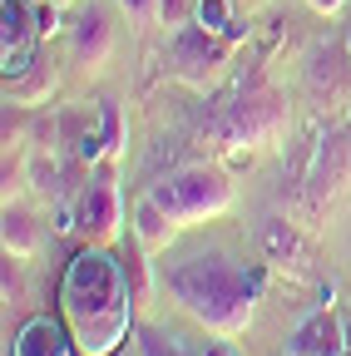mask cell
I'll list each match as a JSON object with an SVG mask.
<instances>
[{"instance_id": "6da1fadb", "label": "cell", "mask_w": 351, "mask_h": 356, "mask_svg": "<svg viewBox=\"0 0 351 356\" xmlns=\"http://www.w3.org/2000/svg\"><path fill=\"white\" fill-rule=\"evenodd\" d=\"M134 277L124 273V262L109 248H79L60 277V322L70 327L74 351L114 356L134 332Z\"/></svg>"}, {"instance_id": "7a4b0ae2", "label": "cell", "mask_w": 351, "mask_h": 356, "mask_svg": "<svg viewBox=\"0 0 351 356\" xmlns=\"http://www.w3.org/2000/svg\"><path fill=\"white\" fill-rule=\"evenodd\" d=\"M163 282H168L173 302H179L193 322H203L208 332H223V337H243L252 327L262 267L243 273L223 252H193L183 262H173L163 273Z\"/></svg>"}, {"instance_id": "3957f363", "label": "cell", "mask_w": 351, "mask_h": 356, "mask_svg": "<svg viewBox=\"0 0 351 356\" xmlns=\"http://www.w3.org/2000/svg\"><path fill=\"white\" fill-rule=\"evenodd\" d=\"M149 198L179 222H208V218H223L233 208V184L223 168H208V163H193V168H179L173 178H158L149 188Z\"/></svg>"}, {"instance_id": "277c9868", "label": "cell", "mask_w": 351, "mask_h": 356, "mask_svg": "<svg viewBox=\"0 0 351 356\" xmlns=\"http://www.w3.org/2000/svg\"><path fill=\"white\" fill-rule=\"evenodd\" d=\"M35 44H40L35 6L30 0H0V70H6V79L35 65Z\"/></svg>"}, {"instance_id": "5b68a950", "label": "cell", "mask_w": 351, "mask_h": 356, "mask_svg": "<svg viewBox=\"0 0 351 356\" xmlns=\"http://www.w3.org/2000/svg\"><path fill=\"white\" fill-rule=\"evenodd\" d=\"M168 55H173V70L198 84V79H208L218 65H223L228 44H223V35H208L203 25H183V30H173Z\"/></svg>"}, {"instance_id": "8992f818", "label": "cell", "mask_w": 351, "mask_h": 356, "mask_svg": "<svg viewBox=\"0 0 351 356\" xmlns=\"http://www.w3.org/2000/svg\"><path fill=\"white\" fill-rule=\"evenodd\" d=\"M79 228L90 233V243H99V248H109L114 243V233H119V188H114V178L109 173H99V178H90L84 184V193H79Z\"/></svg>"}, {"instance_id": "52a82bcc", "label": "cell", "mask_w": 351, "mask_h": 356, "mask_svg": "<svg viewBox=\"0 0 351 356\" xmlns=\"http://www.w3.org/2000/svg\"><path fill=\"white\" fill-rule=\"evenodd\" d=\"M70 50H74L79 65H104V60L114 55V25H109V15H104L99 6H84V10L74 15V25H70Z\"/></svg>"}, {"instance_id": "ba28073f", "label": "cell", "mask_w": 351, "mask_h": 356, "mask_svg": "<svg viewBox=\"0 0 351 356\" xmlns=\"http://www.w3.org/2000/svg\"><path fill=\"white\" fill-rule=\"evenodd\" d=\"M10 356H79V351H74V337H70L65 322H55V317H30V322L15 332V341H10Z\"/></svg>"}, {"instance_id": "9c48e42d", "label": "cell", "mask_w": 351, "mask_h": 356, "mask_svg": "<svg viewBox=\"0 0 351 356\" xmlns=\"http://www.w3.org/2000/svg\"><path fill=\"white\" fill-rule=\"evenodd\" d=\"M257 248H262V257H268L272 267H302V238L282 218H268L257 228Z\"/></svg>"}, {"instance_id": "30bf717a", "label": "cell", "mask_w": 351, "mask_h": 356, "mask_svg": "<svg viewBox=\"0 0 351 356\" xmlns=\"http://www.w3.org/2000/svg\"><path fill=\"white\" fill-rule=\"evenodd\" d=\"M173 228H179V222H173L149 193L139 198V208H134V238H139V248L144 252H158V248H168V238H173Z\"/></svg>"}, {"instance_id": "8fae6325", "label": "cell", "mask_w": 351, "mask_h": 356, "mask_svg": "<svg viewBox=\"0 0 351 356\" xmlns=\"http://www.w3.org/2000/svg\"><path fill=\"white\" fill-rule=\"evenodd\" d=\"M50 89H55V70L35 60L25 74L6 79V99H10V104H20V109H30V104H40V99H45Z\"/></svg>"}, {"instance_id": "7c38bea8", "label": "cell", "mask_w": 351, "mask_h": 356, "mask_svg": "<svg viewBox=\"0 0 351 356\" xmlns=\"http://www.w3.org/2000/svg\"><path fill=\"white\" fill-rule=\"evenodd\" d=\"M40 252V222L25 208H6V257L30 262Z\"/></svg>"}, {"instance_id": "4fadbf2b", "label": "cell", "mask_w": 351, "mask_h": 356, "mask_svg": "<svg viewBox=\"0 0 351 356\" xmlns=\"http://www.w3.org/2000/svg\"><path fill=\"white\" fill-rule=\"evenodd\" d=\"M233 0H198V10H193V25H203L208 35H223L228 40V30H233Z\"/></svg>"}, {"instance_id": "5bb4252c", "label": "cell", "mask_w": 351, "mask_h": 356, "mask_svg": "<svg viewBox=\"0 0 351 356\" xmlns=\"http://www.w3.org/2000/svg\"><path fill=\"white\" fill-rule=\"evenodd\" d=\"M139 356H188L179 337H163L154 327H139Z\"/></svg>"}, {"instance_id": "9a60e30c", "label": "cell", "mask_w": 351, "mask_h": 356, "mask_svg": "<svg viewBox=\"0 0 351 356\" xmlns=\"http://www.w3.org/2000/svg\"><path fill=\"white\" fill-rule=\"evenodd\" d=\"M193 10H198V0H158V25L183 30V25H193Z\"/></svg>"}, {"instance_id": "2e32d148", "label": "cell", "mask_w": 351, "mask_h": 356, "mask_svg": "<svg viewBox=\"0 0 351 356\" xmlns=\"http://www.w3.org/2000/svg\"><path fill=\"white\" fill-rule=\"evenodd\" d=\"M99 119H104V149L109 154H119L124 149V119H119V104H99Z\"/></svg>"}, {"instance_id": "e0dca14e", "label": "cell", "mask_w": 351, "mask_h": 356, "mask_svg": "<svg viewBox=\"0 0 351 356\" xmlns=\"http://www.w3.org/2000/svg\"><path fill=\"white\" fill-rule=\"evenodd\" d=\"M35 30H40V40L60 30V6L55 0H35Z\"/></svg>"}, {"instance_id": "ac0fdd59", "label": "cell", "mask_w": 351, "mask_h": 356, "mask_svg": "<svg viewBox=\"0 0 351 356\" xmlns=\"http://www.w3.org/2000/svg\"><path fill=\"white\" fill-rule=\"evenodd\" d=\"M119 6H124L129 20H149V15H158V0H119Z\"/></svg>"}, {"instance_id": "d6986e66", "label": "cell", "mask_w": 351, "mask_h": 356, "mask_svg": "<svg viewBox=\"0 0 351 356\" xmlns=\"http://www.w3.org/2000/svg\"><path fill=\"white\" fill-rule=\"evenodd\" d=\"M307 6L322 10V15H332V10H341V6H346V0H307Z\"/></svg>"}, {"instance_id": "ffe728a7", "label": "cell", "mask_w": 351, "mask_h": 356, "mask_svg": "<svg viewBox=\"0 0 351 356\" xmlns=\"http://www.w3.org/2000/svg\"><path fill=\"white\" fill-rule=\"evenodd\" d=\"M198 356H233V351H228V346H223V341H208V346H203V351H198Z\"/></svg>"}, {"instance_id": "44dd1931", "label": "cell", "mask_w": 351, "mask_h": 356, "mask_svg": "<svg viewBox=\"0 0 351 356\" xmlns=\"http://www.w3.org/2000/svg\"><path fill=\"white\" fill-rule=\"evenodd\" d=\"M55 6H70V0H55Z\"/></svg>"}, {"instance_id": "7402d4cb", "label": "cell", "mask_w": 351, "mask_h": 356, "mask_svg": "<svg viewBox=\"0 0 351 356\" xmlns=\"http://www.w3.org/2000/svg\"><path fill=\"white\" fill-rule=\"evenodd\" d=\"M30 6H35V0H30Z\"/></svg>"}]
</instances>
